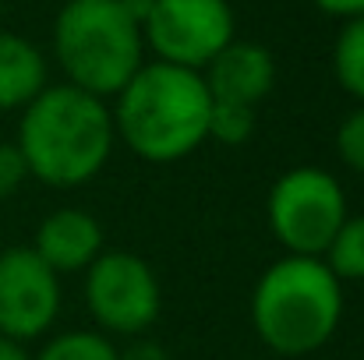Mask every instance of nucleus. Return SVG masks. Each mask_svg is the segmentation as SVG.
<instances>
[{
	"instance_id": "nucleus-11",
	"label": "nucleus",
	"mask_w": 364,
	"mask_h": 360,
	"mask_svg": "<svg viewBox=\"0 0 364 360\" xmlns=\"http://www.w3.org/2000/svg\"><path fill=\"white\" fill-rule=\"evenodd\" d=\"M46 89V57L36 43L0 28V114L25 110Z\"/></svg>"
},
{
	"instance_id": "nucleus-2",
	"label": "nucleus",
	"mask_w": 364,
	"mask_h": 360,
	"mask_svg": "<svg viewBox=\"0 0 364 360\" xmlns=\"http://www.w3.org/2000/svg\"><path fill=\"white\" fill-rule=\"evenodd\" d=\"M213 96L202 71L163 60L141 64L114 96V134L138 159L166 166L181 163L209 141Z\"/></svg>"
},
{
	"instance_id": "nucleus-9",
	"label": "nucleus",
	"mask_w": 364,
	"mask_h": 360,
	"mask_svg": "<svg viewBox=\"0 0 364 360\" xmlns=\"http://www.w3.org/2000/svg\"><path fill=\"white\" fill-rule=\"evenodd\" d=\"M202 78L213 103H234V107L255 110L276 85V60L262 43L234 39L227 50L213 57Z\"/></svg>"
},
{
	"instance_id": "nucleus-20",
	"label": "nucleus",
	"mask_w": 364,
	"mask_h": 360,
	"mask_svg": "<svg viewBox=\"0 0 364 360\" xmlns=\"http://www.w3.org/2000/svg\"><path fill=\"white\" fill-rule=\"evenodd\" d=\"M0 360H32V357L25 354V347H21V343H14V339L0 336Z\"/></svg>"
},
{
	"instance_id": "nucleus-6",
	"label": "nucleus",
	"mask_w": 364,
	"mask_h": 360,
	"mask_svg": "<svg viewBox=\"0 0 364 360\" xmlns=\"http://www.w3.org/2000/svg\"><path fill=\"white\" fill-rule=\"evenodd\" d=\"M85 307L107 339L145 336L163 311L152 265L134 251H103L85 268Z\"/></svg>"
},
{
	"instance_id": "nucleus-1",
	"label": "nucleus",
	"mask_w": 364,
	"mask_h": 360,
	"mask_svg": "<svg viewBox=\"0 0 364 360\" xmlns=\"http://www.w3.org/2000/svg\"><path fill=\"white\" fill-rule=\"evenodd\" d=\"M117 145L107 99L75 85H46L18 120L21 163L46 187H82L103 173Z\"/></svg>"
},
{
	"instance_id": "nucleus-8",
	"label": "nucleus",
	"mask_w": 364,
	"mask_h": 360,
	"mask_svg": "<svg viewBox=\"0 0 364 360\" xmlns=\"http://www.w3.org/2000/svg\"><path fill=\"white\" fill-rule=\"evenodd\" d=\"M60 315V276L32 251H0V336L32 343L53 329Z\"/></svg>"
},
{
	"instance_id": "nucleus-14",
	"label": "nucleus",
	"mask_w": 364,
	"mask_h": 360,
	"mask_svg": "<svg viewBox=\"0 0 364 360\" xmlns=\"http://www.w3.org/2000/svg\"><path fill=\"white\" fill-rule=\"evenodd\" d=\"M32 360H121V357H117L114 339H107L103 332L78 329V332L53 336Z\"/></svg>"
},
{
	"instance_id": "nucleus-4",
	"label": "nucleus",
	"mask_w": 364,
	"mask_h": 360,
	"mask_svg": "<svg viewBox=\"0 0 364 360\" xmlns=\"http://www.w3.org/2000/svg\"><path fill=\"white\" fill-rule=\"evenodd\" d=\"M53 53L68 85L107 99L145 64V39L121 0H68L53 21Z\"/></svg>"
},
{
	"instance_id": "nucleus-18",
	"label": "nucleus",
	"mask_w": 364,
	"mask_h": 360,
	"mask_svg": "<svg viewBox=\"0 0 364 360\" xmlns=\"http://www.w3.org/2000/svg\"><path fill=\"white\" fill-rule=\"evenodd\" d=\"M117 357L121 360H170L166 357V350L159 347V343H152V339H131L124 350H117Z\"/></svg>"
},
{
	"instance_id": "nucleus-19",
	"label": "nucleus",
	"mask_w": 364,
	"mask_h": 360,
	"mask_svg": "<svg viewBox=\"0 0 364 360\" xmlns=\"http://www.w3.org/2000/svg\"><path fill=\"white\" fill-rule=\"evenodd\" d=\"M318 11H326V14H336V18H361L364 14V0H311Z\"/></svg>"
},
{
	"instance_id": "nucleus-15",
	"label": "nucleus",
	"mask_w": 364,
	"mask_h": 360,
	"mask_svg": "<svg viewBox=\"0 0 364 360\" xmlns=\"http://www.w3.org/2000/svg\"><path fill=\"white\" fill-rule=\"evenodd\" d=\"M255 134V110L247 107H234V103H213L209 114V141L220 145H244Z\"/></svg>"
},
{
	"instance_id": "nucleus-17",
	"label": "nucleus",
	"mask_w": 364,
	"mask_h": 360,
	"mask_svg": "<svg viewBox=\"0 0 364 360\" xmlns=\"http://www.w3.org/2000/svg\"><path fill=\"white\" fill-rule=\"evenodd\" d=\"M25 177H28V170H25L14 141H0V202H7L25 184Z\"/></svg>"
},
{
	"instance_id": "nucleus-5",
	"label": "nucleus",
	"mask_w": 364,
	"mask_h": 360,
	"mask_svg": "<svg viewBox=\"0 0 364 360\" xmlns=\"http://www.w3.org/2000/svg\"><path fill=\"white\" fill-rule=\"evenodd\" d=\"M343 184L322 166L287 170L265 198V219L287 254L322 258L347 219Z\"/></svg>"
},
{
	"instance_id": "nucleus-16",
	"label": "nucleus",
	"mask_w": 364,
	"mask_h": 360,
	"mask_svg": "<svg viewBox=\"0 0 364 360\" xmlns=\"http://www.w3.org/2000/svg\"><path fill=\"white\" fill-rule=\"evenodd\" d=\"M336 156L347 170L364 173V103L358 110H350L336 127Z\"/></svg>"
},
{
	"instance_id": "nucleus-7",
	"label": "nucleus",
	"mask_w": 364,
	"mask_h": 360,
	"mask_svg": "<svg viewBox=\"0 0 364 360\" xmlns=\"http://www.w3.org/2000/svg\"><path fill=\"white\" fill-rule=\"evenodd\" d=\"M141 39L156 60L205 71L234 43V7L227 0H152L141 18Z\"/></svg>"
},
{
	"instance_id": "nucleus-12",
	"label": "nucleus",
	"mask_w": 364,
	"mask_h": 360,
	"mask_svg": "<svg viewBox=\"0 0 364 360\" xmlns=\"http://www.w3.org/2000/svg\"><path fill=\"white\" fill-rule=\"evenodd\" d=\"M333 71H336L340 89L364 103V14L343 21L333 46Z\"/></svg>"
},
{
	"instance_id": "nucleus-13",
	"label": "nucleus",
	"mask_w": 364,
	"mask_h": 360,
	"mask_svg": "<svg viewBox=\"0 0 364 360\" xmlns=\"http://www.w3.org/2000/svg\"><path fill=\"white\" fill-rule=\"evenodd\" d=\"M322 261L340 283H364V212L343 219Z\"/></svg>"
},
{
	"instance_id": "nucleus-3",
	"label": "nucleus",
	"mask_w": 364,
	"mask_h": 360,
	"mask_svg": "<svg viewBox=\"0 0 364 360\" xmlns=\"http://www.w3.org/2000/svg\"><path fill=\"white\" fill-rule=\"evenodd\" d=\"M343 322V283L322 258L283 254L251 290V329L279 357L322 350Z\"/></svg>"
},
{
	"instance_id": "nucleus-10",
	"label": "nucleus",
	"mask_w": 364,
	"mask_h": 360,
	"mask_svg": "<svg viewBox=\"0 0 364 360\" xmlns=\"http://www.w3.org/2000/svg\"><path fill=\"white\" fill-rule=\"evenodd\" d=\"M57 276L64 272H85L107 247H103V227L85 209H53L39 219L36 237L28 244Z\"/></svg>"
}]
</instances>
